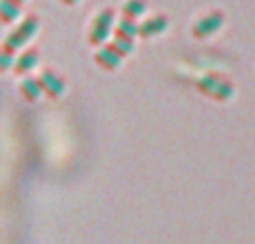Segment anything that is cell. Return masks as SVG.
<instances>
[{
	"label": "cell",
	"mask_w": 255,
	"mask_h": 244,
	"mask_svg": "<svg viewBox=\"0 0 255 244\" xmlns=\"http://www.w3.org/2000/svg\"><path fill=\"white\" fill-rule=\"evenodd\" d=\"M20 13V2L18 0H0V20L13 22Z\"/></svg>",
	"instance_id": "30bf717a"
},
{
	"label": "cell",
	"mask_w": 255,
	"mask_h": 244,
	"mask_svg": "<svg viewBox=\"0 0 255 244\" xmlns=\"http://www.w3.org/2000/svg\"><path fill=\"white\" fill-rule=\"evenodd\" d=\"M195 88L208 99H215V101H229L235 92V85L231 83L226 76L215 74V72H208V74L199 76L195 81Z\"/></svg>",
	"instance_id": "7a4b0ae2"
},
{
	"label": "cell",
	"mask_w": 255,
	"mask_h": 244,
	"mask_svg": "<svg viewBox=\"0 0 255 244\" xmlns=\"http://www.w3.org/2000/svg\"><path fill=\"white\" fill-rule=\"evenodd\" d=\"M38 56H40L38 47H27L25 52L18 54L16 63H13V72H16V74H27V72L38 63Z\"/></svg>",
	"instance_id": "ba28073f"
},
{
	"label": "cell",
	"mask_w": 255,
	"mask_h": 244,
	"mask_svg": "<svg viewBox=\"0 0 255 244\" xmlns=\"http://www.w3.org/2000/svg\"><path fill=\"white\" fill-rule=\"evenodd\" d=\"M63 4H74V2H79V0H61Z\"/></svg>",
	"instance_id": "5bb4252c"
},
{
	"label": "cell",
	"mask_w": 255,
	"mask_h": 244,
	"mask_svg": "<svg viewBox=\"0 0 255 244\" xmlns=\"http://www.w3.org/2000/svg\"><path fill=\"white\" fill-rule=\"evenodd\" d=\"M166 27H168V16L166 13H157V16H150L143 22H139V36L141 38H150V36L161 34Z\"/></svg>",
	"instance_id": "52a82bcc"
},
{
	"label": "cell",
	"mask_w": 255,
	"mask_h": 244,
	"mask_svg": "<svg viewBox=\"0 0 255 244\" xmlns=\"http://www.w3.org/2000/svg\"><path fill=\"white\" fill-rule=\"evenodd\" d=\"M38 25H40V18L36 16V13H29V16H27L22 22H18V27L7 36V40H4V43H7L9 47H13V49L22 47V45H25L27 40L36 34Z\"/></svg>",
	"instance_id": "277c9868"
},
{
	"label": "cell",
	"mask_w": 255,
	"mask_h": 244,
	"mask_svg": "<svg viewBox=\"0 0 255 244\" xmlns=\"http://www.w3.org/2000/svg\"><path fill=\"white\" fill-rule=\"evenodd\" d=\"M20 94L27 99V101H36L43 94V88H40L38 76H27V79L20 81Z\"/></svg>",
	"instance_id": "9c48e42d"
},
{
	"label": "cell",
	"mask_w": 255,
	"mask_h": 244,
	"mask_svg": "<svg viewBox=\"0 0 255 244\" xmlns=\"http://www.w3.org/2000/svg\"><path fill=\"white\" fill-rule=\"evenodd\" d=\"M18 2H20V4H22V2H25V0H18Z\"/></svg>",
	"instance_id": "9a60e30c"
},
{
	"label": "cell",
	"mask_w": 255,
	"mask_h": 244,
	"mask_svg": "<svg viewBox=\"0 0 255 244\" xmlns=\"http://www.w3.org/2000/svg\"><path fill=\"white\" fill-rule=\"evenodd\" d=\"M38 81H40L43 92L47 94L49 99H58L63 92H65V79L54 70H43L38 74Z\"/></svg>",
	"instance_id": "8992f818"
},
{
	"label": "cell",
	"mask_w": 255,
	"mask_h": 244,
	"mask_svg": "<svg viewBox=\"0 0 255 244\" xmlns=\"http://www.w3.org/2000/svg\"><path fill=\"white\" fill-rule=\"evenodd\" d=\"M13 54H16V49L9 47L7 43L0 45V67H2V70H7L11 63H16V61H13Z\"/></svg>",
	"instance_id": "4fadbf2b"
},
{
	"label": "cell",
	"mask_w": 255,
	"mask_h": 244,
	"mask_svg": "<svg viewBox=\"0 0 255 244\" xmlns=\"http://www.w3.org/2000/svg\"><path fill=\"white\" fill-rule=\"evenodd\" d=\"M112 22H115V9L103 7L101 11L97 13V18L92 20V27H90V34H88V43L90 45H101L103 47L108 34L112 31Z\"/></svg>",
	"instance_id": "3957f363"
},
{
	"label": "cell",
	"mask_w": 255,
	"mask_h": 244,
	"mask_svg": "<svg viewBox=\"0 0 255 244\" xmlns=\"http://www.w3.org/2000/svg\"><path fill=\"white\" fill-rule=\"evenodd\" d=\"M145 7H148V2H145V0H126V4H124V9H121V13H124V18L136 20V18H139L141 13L145 11Z\"/></svg>",
	"instance_id": "7c38bea8"
},
{
	"label": "cell",
	"mask_w": 255,
	"mask_h": 244,
	"mask_svg": "<svg viewBox=\"0 0 255 244\" xmlns=\"http://www.w3.org/2000/svg\"><path fill=\"white\" fill-rule=\"evenodd\" d=\"M115 36L119 38H136L139 36V22L130 18H121V22L115 27Z\"/></svg>",
	"instance_id": "8fae6325"
},
{
	"label": "cell",
	"mask_w": 255,
	"mask_h": 244,
	"mask_svg": "<svg viewBox=\"0 0 255 244\" xmlns=\"http://www.w3.org/2000/svg\"><path fill=\"white\" fill-rule=\"evenodd\" d=\"M132 47H134V38H119V36H115V40L106 43L94 54V61L103 70H117L121 65V61L126 58V54L132 52Z\"/></svg>",
	"instance_id": "6da1fadb"
},
{
	"label": "cell",
	"mask_w": 255,
	"mask_h": 244,
	"mask_svg": "<svg viewBox=\"0 0 255 244\" xmlns=\"http://www.w3.org/2000/svg\"><path fill=\"white\" fill-rule=\"evenodd\" d=\"M222 22H224V11H222V9L208 11L206 16H202L193 27H190V34H193V38H197V40L208 38L211 34H215V31L220 29Z\"/></svg>",
	"instance_id": "5b68a950"
}]
</instances>
